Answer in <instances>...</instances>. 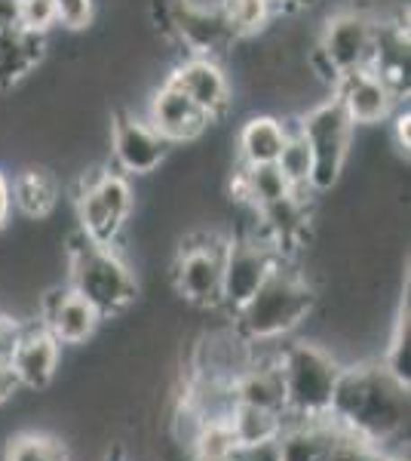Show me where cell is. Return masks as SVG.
I'll return each instance as SVG.
<instances>
[{"label": "cell", "mask_w": 411, "mask_h": 461, "mask_svg": "<svg viewBox=\"0 0 411 461\" xmlns=\"http://www.w3.org/2000/svg\"><path fill=\"white\" fill-rule=\"evenodd\" d=\"M408 412V388L396 382L375 357L344 363L326 419L390 452V443L406 434Z\"/></svg>", "instance_id": "1"}, {"label": "cell", "mask_w": 411, "mask_h": 461, "mask_svg": "<svg viewBox=\"0 0 411 461\" xmlns=\"http://www.w3.org/2000/svg\"><path fill=\"white\" fill-rule=\"evenodd\" d=\"M319 289L291 262H280L249 302L230 317L234 330L249 345L282 341L308 326L317 314Z\"/></svg>", "instance_id": "2"}, {"label": "cell", "mask_w": 411, "mask_h": 461, "mask_svg": "<svg viewBox=\"0 0 411 461\" xmlns=\"http://www.w3.org/2000/svg\"><path fill=\"white\" fill-rule=\"evenodd\" d=\"M65 284L86 299L102 320L126 314L138 299V277L121 247H102L74 234L65 243Z\"/></svg>", "instance_id": "3"}, {"label": "cell", "mask_w": 411, "mask_h": 461, "mask_svg": "<svg viewBox=\"0 0 411 461\" xmlns=\"http://www.w3.org/2000/svg\"><path fill=\"white\" fill-rule=\"evenodd\" d=\"M276 360H280L282 388H286L289 419H326L328 400L344 366L341 357L332 348L319 345L317 339L289 336L280 341Z\"/></svg>", "instance_id": "4"}, {"label": "cell", "mask_w": 411, "mask_h": 461, "mask_svg": "<svg viewBox=\"0 0 411 461\" xmlns=\"http://www.w3.org/2000/svg\"><path fill=\"white\" fill-rule=\"evenodd\" d=\"M136 212V191L123 173L89 169L77 185L80 234L102 247H117L121 234Z\"/></svg>", "instance_id": "5"}, {"label": "cell", "mask_w": 411, "mask_h": 461, "mask_svg": "<svg viewBox=\"0 0 411 461\" xmlns=\"http://www.w3.org/2000/svg\"><path fill=\"white\" fill-rule=\"evenodd\" d=\"M298 130L310 145V191L313 194H328L341 182L344 167L353 151L356 126L347 121L344 108L328 95V99L310 105L304 114H298Z\"/></svg>", "instance_id": "6"}, {"label": "cell", "mask_w": 411, "mask_h": 461, "mask_svg": "<svg viewBox=\"0 0 411 461\" xmlns=\"http://www.w3.org/2000/svg\"><path fill=\"white\" fill-rule=\"evenodd\" d=\"M228 240L215 228H193L175 249L169 265V277L175 286V295L184 299V304L203 311H219L221 295V262Z\"/></svg>", "instance_id": "7"}, {"label": "cell", "mask_w": 411, "mask_h": 461, "mask_svg": "<svg viewBox=\"0 0 411 461\" xmlns=\"http://www.w3.org/2000/svg\"><path fill=\"white\" fill-rule=\"evenodd\" d=\"M378 13L369 4H344L319 25L317 43L338 74L369 68L375 56Z\"/></svg>", "instance_id": "8"}, {"label": "cell", "mask_w": 411, "mask_h": 461, "mask_svg": "<svg viewBox=\"0 0 411 461\" xmlns=\"http://www.w3.org/2000/svg\"><path fill=\"white\" fill-rule=\"evenodd\" d=\"M282 258L267 240L255 234H237L228 240L221 262V295L219 311L228 314V320L243 308L252 295L258 293L261 284L271 277V271Z\"/></svg>", "instance_id": "9"}, {"label": "cell", "mask_w": 411, "mask_h": 461, "mask_svg": "<svg viewBox=\"0 0 411 461\" xmlns=\"http://www.w3.org/2000/svg\"><path fill=\"white\" fill-rule=\"evenodd\" d=\"M169 148L172 145L166 139L145 117H138L136 111L123 108L111 114L108 151L126 178L156 173L169 160Z\"/></svg>", "instance_id": "10"}, {"label": "cell", "mask_w": 411, "mask_h": 461, "mask_svg": "<svg viewBox=\"0 0 411 461\" xmlns=\"http://www.w3.org/2000/svg\"><path fill=\"white\" fill-rule=\"evenodd\" d=\"M166 80L203 111L209 123H219L234 108V84H230V74L224 71L221 59L184 56L172 65Z\"/></svg>", "instance_id": "11"}, {"label": "cell", "mask_w": 411, "mask_h": 461, "mask_svg": "<svg viewBox=\"0 0 411 461\" xmlns=\"http://www.w3.org/2000/svg\"><path fill=\"white\" fill-rule=\"evenodd\" d=\"M37 320L56 336L58 345H86L99 332L102 314L80 299L68 284H49L37 293Z\"/></svg>", "instance_id": "12"}, {"label": "cell", "mask_w": 411, "mask_h": 461, "mask_svg": "<svg viewBox=\"0 0 411 461\" xmlns=\"http://www.w3.org/2000/svg\"><path fill=\"white\" fill-rule=\"evenodd\" d=\"M13 378H16L19 391L25 393H43L52 388L62 366V345L56 336L40 323V320H25V330L16 345V351L6 360Z\"/></svg>", "instance_id": "13"}, {"label": "cell", "mask_w": 411, "mask_h": 461, "mask_svg": "<svg viewBox=\"0 0 411 461\" xmlns=\"http://www.w3.org/2000/svg\"><path fill=\"white\" fill-rule=\"evenodd\" d=\"M332 99L344 108L353 126H378L390 121L402 102L375 68L341 74L338 84L332 86Z\"/></svg>", "instance_id": "14"}, {"label": "cell", "mask_w": 411, "mask_h": 461, "mask_svg": "<svg viewBox=\"0 0 411 461\" xmlns=\"http://www.w3.org/2000/svg\"><path fill=\"white\" fill-rule=\"evenodd\" d=\"M145 121L151 123L169 145L197 142L200 136H206L209 126H212L203 111L193 105L182 89L172 86L169 80H163V84L151 93Z\"/></svg>", "instance_id": "15"}, {"label": "cell", "mask_w": 411, "mask_h": 461, "mask_svg": "<svg viewBox=\"0 0 411 461\" xmlns=\"http://www.w3.org/2000/svg\"><path fill=\"white\" fill-rule=\"evenodd\" d=\"M49 50V34L28 32L22 25H10L0 32V93H10L25 84L40 68Z\"/></svg>", "instance_id": "16"}, {"label": "cell", "mask_w": 411, "mask_h": 461, "mask_svg": "<svg viewBox=\"0 0 411 461\" xmlns=\"http://www.w3.org/2000/svg\"><path fill=\"white\" fill-rule=\"evenodd\" d=\"M13 206L31 221H40L56 210L58 203V176L47 163H28L19 169V176L10 182Z\"/></svg>", "instance_id": "17"}, {"label": "cell", "mask_w": 411, "mask_h": 461, "mask_svg": "<svg viewBox=\"0 0 411 461\" xmlns=\"http://www.w3.org/2000/svg\"><path fill=\"white\" fill-rule=\"evenodd\" d=\"M335 437V421L328 419H282L276 437L282 461H326Z\"/></svg>", "instance_id": "18"}, {"label": "cell", "mask_w": 411, "mask_h": 461, "mask_svg": "<svg viewBox=\"0 0 411 461\" xmlns=\"http://www.w3.org/2000/svg\"><path fill=\"white\" fill-rule=\"evenodd\" d=\"M289 132V117L276 114H252L237 132V160L252 163H276Z\"/></svg>", "instance_id": "19"}, {"label": "cell", "mask_w": 411, "mask_h": 461, "mask_svg": "<svg viewBox=\"0 0 411 461\" xmlns=\"http://www.w3.org/2000/svg\"><path fill=\"white\" fill-rule=\"evenodd\" d=\"M289 191V178L280 173L276 163H252V167L237 163V173L230 176V194L249 210H261V206L286 197Z\"/></svg>", "instance_id": "20"}, {"label": "cell", "mask_w": 411, "mask_h": 461, "mask_svg": "<svg viewBox=\"0 0 411 461\" xmlns=\"http://www.w3.org/2000/svg\"><path fill=\"white\" fill-rule=\"evenodd\" d=\"M0 461H71V443L56 430H19L4 443Z\"/></svg>", "instance_id": "21"}, {"label": "cell", "mask_w": 411, "mask_h": 461, "mask_svg": "<svg viewBox=\"0 0 411 461\" xmlns=\"http://www.w3.org/2000/svg\"><path fill=\"white\" fill-rule=\"evenodd\" d=\"M282 419H286V415H280V412L234 403V409H230V415H228V425L234 430L240 446H255V443L276 440L282 430Z\"/></svg>", "instance_id": "22"}, {"label": "cell", "mask_w": 411, "mask_h": 461, "mask_svg": "<svg viewBox=\"0 0 411 461\" xmlns=\"http://www.w3.org/2000/svg\"><path fill=\"white\" fill-rule=\"evenodd\" d=\"M237 449H240V443H237L228 419H206L200 434L193 437L188 458L191 461H234Z\"/></svg>", "instance_id": "23"}, {"label": "cell", "mask_w": 411, "mask_h": 461, "mask_svg": "<svg viewBox=\"0 0 411 461\" xmlns=\"http://www.w3.org/2000/svg\"><path fill=\"white\" fill-rule=\"evenodd\" d=\"M276 167H280V173L289 178L291 188H310L313 158H310L308 139H304L301 130H298V117H289V132H286V142H282L280 158H276Z\"/></svg>", "instance_id": "24"}, {"label": "cell", "mask_w": 411, "mask_h": 461, "mask_svg": "<svg viewBox=\"0 0 411 461\" xmlns=\"http://www.w3.org/2000/svg\"><path fill=\"white\" fill-rule=\"evenodd\" d=\"M380 366L390 373L399 384H411V332H408V304H402L399 314H396L393 332L387 339L384 354L378 357Z\"/></svg>", "instance_id": "25"}, {"label": "cell", "mask_w": 411, "mask_h": 461, "mask_svg": "<svg viewBox=\"0 0 411 461\" xmlns=\"http://www.w3.org/2000/svg\"><path fill=\"white\" fill-rule=\"evenodd\" d=\"M219 6L240 41L243 37H258V32H264L267 22L273 19V10L267 0H221Z\"/></svg>", "instance_id": "26"}, {"label": "cell", "mask_w": 411, "mask_h": 461, "mask_svg": "<svg viewBox=\"0 0 411 461\" xmlns=\"http://www.w3.org/2000/svg\"><path fill=\"white\" fill-rule=\"evenodd\" d=\"M326 461H390V452L360 434H353V430L335 425V437L332 446H328Z\"/></svg>", "instance_id": "27"}, {"label": "cell", "mask_w": 411, "mask_h": 461, "mask_svg": "<svg viewBox=\"0 0 411 461\" xmlns=\"http://www.w3.org/2000/svg\"><path fill=\"white\" fill-rule=\"evenodd\" d=\"M16 25L37 34H49L56 28V6H52V0H16Z\"/></svg>", "instance_id": "28"}, {"label": "cell", "mask_w": 411, "mask_h": 461, "mask_svg": "<svg viewBox=\"0 0 411 461\" xmlns=\"http://www.w3.org/2000/svg\"><path fill=\"white\" fill-rule=\"evenodd\" d=\"M56 6V28L65 32H86L95 19V0H52Z\"/></svg>", "instance_id": "29"}, {"label": "cell", "mask_w": 411, "mask_h": 461, "mask_svg": "<svg viewBox=\"0 0 411 461\" xmlns=\"http://www.w3.org/2000/svg\"><path fill=\"white\" fill-rule=\"evenodd\" d=\"M234 461H282V458H280V446H276V440H267V443H255V446H240Z\"/></svg>", "instance_id": "30"}, {"label": "cell", "mask_w": 411, "mask_h": 461, "mask_svg": "<svg viewBox=\"0 0 411 461\" xmlns=\"http://www.w3.org/2000/svg\"><path fill=\"white\" fill-rule=\"evenodd\" d=\"M393 142L402 154H408V148H411V114L402 108L393 111Z\"/></svg>", "instance_id": "31"}, {"label": "cell", "mask_w": 411, "mask_h": 461, "mask_svg": "<svg viewBox=\"0 0 411 461\" xmlns=\"http://www.w3.org/2000/svg\"><path fill=\"white\" fill-rule=\"evenodd\" d=\"M10 212H13V191H10V178L0 169V230H6L10 225Z\"/></svg>", "instance_id": "32"}, {"label": "cell", "mask_w": 411, "mask_h": 461, "mask_svg": "<svg viewBox=\"0 0 411 461\" xmlns=\"http://www.w3.org/2000/svg\"><path fill=\"white\" fill-rule=\"evenodd\" d=\"M16 393H19L16 378H13V373H10V366H6V363H0V406L10 403Z\"/></svg>", "instance_id": "33"}, {"label": "cell", "mask_w": 411, "mask_h": 461, "mask_svg": "<svg viewBox=\"0 0 411 461\" xmlns=\"http://www.w3.org/2000/svg\"><path fill=\"white\" fill-rule=\"evenodd\" d=\"M16 25V0H0V32Z\"/></svg>", "instance_id": "34"}, {"label": "cell", "mask_w": 411, "mask_h": 461, "mask_svg": "<svg viewBox=\"0 0 411 461\" xmlns=\"http://www.w3.org/2000/svg\"><path fill=\"white\" fill-rule=\"evenodd\" d=\"M390 461H406V458H402V456H390Z\"/></svg>", "instance_id": "35"}]
</instances>
